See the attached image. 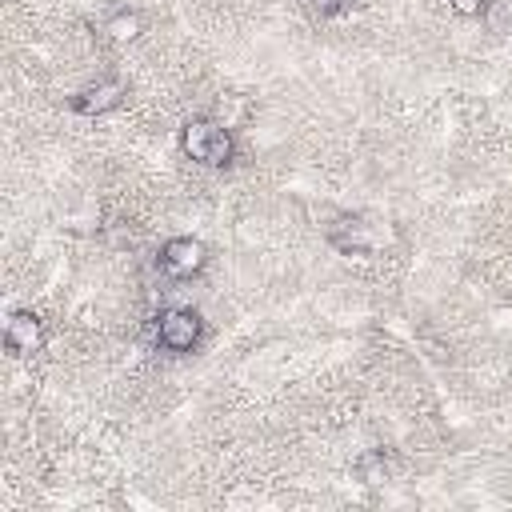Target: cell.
I'll list each match as a JSON object with an SVG mask.
<instances>
[{"label": "cell", "instance_id": "obj_5", "mask_svg": "<svg viewBox=\"0 0 512 512\" xmlns=\"http://www.w3.org/2000/svg\"><path fill=\"white\" fill-rule=\"evenodd\" d=\"M44 340H48L44 320H40L32 308H16V312H8V320H4V344H8V352H16V356H32V352L44 348Z\"/></svg>", "mask_w": 512, "mask_h": 512}, {"label": "cell", "instance_id": "obj_7", "mask_svg": "<svg viewBox=\"0 0 512 512\" xmlns=\"http://www.w3.org/2000/svg\"><path fill=\"white\" fill-rule=\"evenodd\" d=\"M452 4V12H460V16H480L484 12V0H448Z\"/></svg>", "mask_w": 512, "mask_h": 512}, {"label": "cell", "instance_id": "obj_2", "mask_svg": "<svg viewBox=\"0 0 512 512\" xmlns=\"http://www.w3.org/2000/svg\"><path fill=\"white\" fill-rule=\"evenodd\" d=\"M152 340H156V348L184 356L204 340V316L196 308H184V304L160 308L152 320Z\"/></svg>", "mask_w": 512, "mask_h": 512}, {"label": "cell", "instance_id": "obj_3", "mask_svg": "<svg viewBox=\"0 0 512 512\" xmlns=\"http://www.w3.org/2000/svg\"><path fill=\"white\" fill-rule=\"evenodd\" d=\"M204 264H208V248L196 236H172L160 248V272L172 280H192L204 272Z\"/></svg>", "mask_w": 512, "mask_h": 512}, {"label": "cell", "instance_id": "obj_4", "mask_svg": "<svg viewBox=\"0 0 512 512\" xmlns=\"http://www.w3.org/2000/svg\"><path fill=\"white\" fill-rule=\"evenodd\" d=\"M124 96H128V84H124L120 76H104V80L80 88L76 96H68V108H72L76 116H104V112L120 108Z\"/></svg>", "mask_w": 512, "mask_h": 512}, {"label": "cell", "instance_id": "obj_8", "mask_svg": "<svg viewBox=\"0 0 512 512\" xmlns=\"http://www.w3.org/2000/svg\"><path fill=\"white\" fill-rule=\"evenodd\" d=\"M348 8H352V0H320V16H340Z\"/></svg>", "mask_w": 512, "mask_h": 512}, {"label": "cell", "instance_id": "obj_6", "mask_svg": "<svg viewBox=\"0 0 512 512\" xmlns=\"http://www.w3.org/2000/svg\"><path fill=\"white\" fill-rule=\"evenodd\" d=\"M104 32H108V40H116V44H132V40H140L144 20H140V12L120 8V12H112V16L104 20Z\"/></svg>", "mask_w": 512, "mask_h": 512}, {"label": "cell", "instance_id": "obj_1", "mask_svg": "<svg viewBox=\"0 0 512 512\" xmlns=\"http://www.w3.org/2000/svg\"><path fill=\"white\" fill-rule=\"evenodd\" d=\"M180 152H184L188 160L204 164V168H224V164H232V156H236V140H232V132H228L220 120H212V116H192V120L180 124Z\"/></svg>", "mask_w": 512, "mask_h": 512}]
</instances>
